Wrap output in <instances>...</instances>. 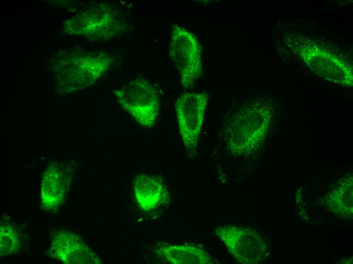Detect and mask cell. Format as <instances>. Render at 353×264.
Listing matches in <instances>:
<instances>
[{
	"instance_id": "obj_1",
	"label": "cell",
	"mask_w": 353,
	"mask_h": 264,
	"mask_svg": "<svg viewBox=\"0 0 353 264\" xmlns=\"http://www.w3.org/2000/svg\"><path fill=\"white\" fill-rule=\"evenodd\" d=\"M124 14L113 4L99 3L79 12L64 24L65 31L93 41H104L124 34L129 29Z\"/></svg>"
},
{
	"instance_id": "obj_2",
	"label": "cell",
	"mask_w": 353,
	"mask_h": 264,
	"mask_svg": "<svg viewBox=\"0 0 353 264\" xmlns=\"http://www.w3.org/2000/svg\"><path fill=\"white\" fill-rule=\"evenodd\" d=\"M269 119V111L261 103L238 111L226 128L224 141L228 152L237 156L254 150L265 136Z\"/></svg>"
},
{
	"instance_id": "obj_3",
	"label": "cell",
	"mask_w": 353,
	"mask_h": 264,
	"mask_svg": "<svg viewBox=\"0 0 353 264\" xmlns=\"http://www.w3.org/2000/svg\"><path fill=\"white\" fill-rule=\"evenodd\" d=\"M113 93L122 109L140 125L151 128L155 124L160 111V95L148 80L136 77Z\"/></svg>"
},
{
	"instance_id": "obj_4",
	"label": "cell",
	"mask_w": 353,
	"mask_h": 264,
	"mask_svg": "<svg viewBox=\"0 0 353 264\" xmlns=\"http://www.w3.org/2000/svg\"><path fill=\"white\" fill-rule=\"evenodd\" d=\"M58 54L51 63L59 71L72 72L77 88L90 86L107 72L116 62L117 57L104 51L73 50Z\"/></svg>"
},
{
	"instance_id": "obj_5",
	"label": "cell",
	"mask_w": 353,
	"mask_h": 264,
	"mask_svg": "<svg viewBox=\"0 0 353 264\" xmlns=\"http://www.w3.org/2000/svg\"><path fill=\"white\" fill-rule=\"evenodd\" d=\"M169 58L178 69L182 86L191 88L202 73L201 49L194 34L178 25L172 27Z\"/></svg>"
},
{
	"instance_id": "obj_6",
	"label": "cell",
	"mask_w": 353,
	"mask_h": 264,
	"mask_svg": "<svg viewBox=\"0 0 353 264\" xmlns=\"http://www.w3.org/2000/svg\"><path fill=\"white\" fill-rule=\"evenodd\" d=\"M208 99L206 92H186L174 105L183 145L192 155L196 152Z\"/></svg>"
},
{
	"instance_id": "obj_7",
	"label": "cell",
	"mask_w": 353,
	"mask_h": 264,
	"mask_svg": "<svg viewBox=\"0 0 353 264\" xmlns=\"http://www.w3.org/2000/svg\"><path fill=\"white\" fill-rule=\"evenodd\" d=\"M215 234L228 252L240 263H257L266 253V240L252 228L229 224L217 226Z\"/></svg>"
},
{
	"instance_id": "obj_8",
	"label": "cell",
	"mask_w": 353,
	"mask_h": 264,
	"mask_svg": "<svg viewBox=\"0 0 353 264\" xmlns=\"http://www.w3.org/2000/svg\"><path fill=\"white\" fill-rule=\"evenodd\" d=\"M299 55L316 74L327 80L344 85L352 83V69L347 63L314 44L305 45Z\"/></svg>"
},
{
	"instance_id": "obj_9",
	"label": "cell",
	"mask_w": 353,
	"mask_h": 264,
	"mask_svg": "<svg viewBox=\"0 0 353 264\" xmlns=\"http://www.w3.org/2000/svg\"><path fill=\"white\" fill-rule=\"evenodd\" d=\"M162 256L172 263L213 264L216 260L200 245L165 246L161 250Z\"/></svg>"
},
{
	"instance_id": "obj_10",
	"label": "cell",
	"mask_w": 353,
	"mask_h": 264,
	"mask_svg": "<svg viewBox=\"0 0 353 264\" xmlns=\"http://www.w3.org/2000/svg\"><path fill=\"white\" fill-rule=\"evenodd\" d=\"M79 239L70 233H59L54 238L52 252L56 258L64 263H80L79 252L82 245Z\"/></svg>"
},
{
	"instance_id": "obj_11",
	"label": "cell",
	"mask_w": 353,
	"mask_h": 264,
	"mask_svg": "<svg viewBox=\"0 0 353 264\" xmlns=\"http://www.w3.org/2000/svg\"><path fill=\"white\" fill-rule=\"evenodd\" d=\"M17 234L15 229L10 225L5 224L1 226V255L13 253L18 248L19 241Z\"/></svg>"
}]
</instances>
